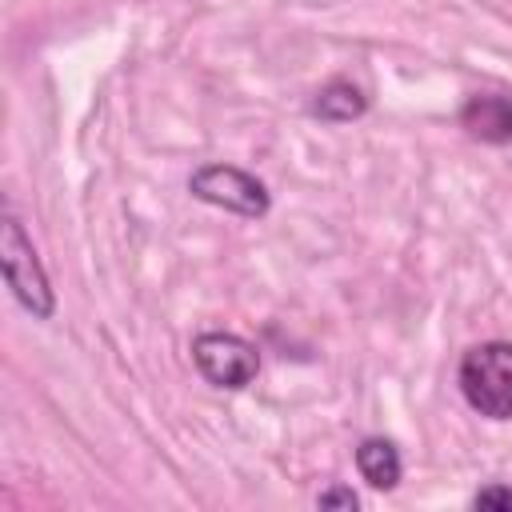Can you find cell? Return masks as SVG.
<instances>
[{"label":"cell","instance_id":"7","mask_svg":"<svg viewBox=\"0 0 512 512\" xmlns=\"http://www.w3.org/2000/svg\"><path fill=\"white\" fill-rule=\"evenodd\" d=\"M308 112L320 116V120H328V124H348V120H360L368 112V100H364V92L352 80H328L312 96Z\"/></svg>","mask_w":512,"mask_h":512},{"label":"cell","instance_id":"2","mask_svg":"<svg viewBox=\"0 0 512 512\" xmlns=\"http://www.w3.org/2000/svg\"><path fill=\"white\" fill-rule=\"evenodd\" d=\"M0 268H4V280H8V288L24 312H32L36 320H48L56 312L48 272H44V264H40V256H36V248H32L24 224L16 220L12 208H4V220H0Z\"/></svg>","mask_w":512,"mask_h":512},{"label":"cell","instance_id":"8","mask_svg":"<svg viewBox=\"0 0 512 512\" xmlns=\"http://www.w3.org/2000/svg\"><path fill=\"white\" fill-rule=\"evenodd\" d=\"M472 508H484V512H492V508L512 512V488H508V484H488V488H480V492L472 496Z\"/></svg>","mask_w":512,"mask_h":512},{"label":"cell","instance_id":"3","mask_svg":"<svg viewBox=\"0 0 512 512\" xmlns=\"http://www.w3.org/2000/svg\"><path fill=\"white\" fill-rule=\"evenodd\" d=\"M188 192L212 208H224L232 216L244 220H260L272 208V196L264 188V180H256L252 172L236 168V164H200L188 176Z\"/></svg>","mask_w":512,"mask_h":512},{"label":"cell","instance_id":"4","mask_svg":"<svg viewBox=\"0 0 512 512\" xmlns=\"http://www.w3.org/2000/svg\"><path fill=\"white\" fill-rule=\"evenodd\" d=\"M192 364L212 388H248L260 372V352L236 332H200L192 340Z\"/></svg>","mask_w":512,"mask_h":512},{"label":"cell","instance_id":"1","mask_svg":"<svg viewBox=\"0 0 512 512\" xmlns=\"http://www.w3.org/2000/svg\"><path fill=\"white\" fill-rule=\"evenodd\" d=\"M460 392L472 412L488 420H512V344L484 340L460 360Z\"/></svg>","mask_w":512,"mask_h":512},{"label":"cell","instance_id":"5","mask_svg":"<svg viewBox=\"0 0 512 512\" xmlns=\"http://www.w3.org/2000/svg\"><path fill=\"white\" fill-rule=\"evenodd\" d=\"M460 128L484 144L512 140V96H472L460 108Z\"/></svg>","mask_w":512,"mask_h":512},{"label":"cell","instance_id":"9","mask_svg":"<svg viewBox=\"0 0 512 512\" xmlns=\"http://www.w3.org/2000/svg\"><path fill=\"white\" fill-rule=\"evenodd\" d=\"M316 508H344V512H356L360 508V496L348 488V484H332L316 496Z\"/></svg>","mask_w":512,"mask_h":512},{"label":"cell","instance_id":"6","mask_svg":"<svg viewBox=\"0 0 512 512\" xmlns=\"http://www.w3.org/2000/svg\"><path fill=\"white\" fill-rule=\"evenodd\" d=\"M356 468H360L364 484L376 488V492L396 488V484H400V472H404L396 444L384 440V436H368V440H360V448H356Z\"/></svg>","mask_w":512,"mask_h":512}]
</instances>
